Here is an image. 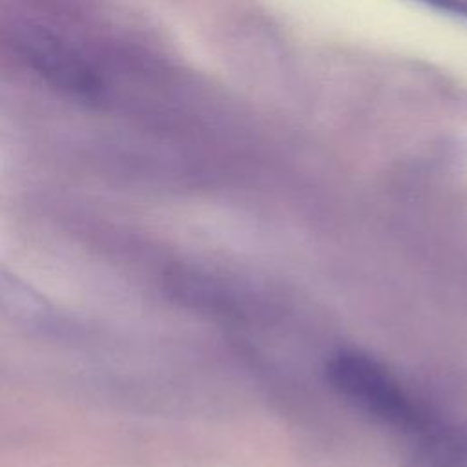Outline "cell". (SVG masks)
<instances>
[{"instance_id":"cell-1","label":"cell","mask_w":467,"mask_h":467,"mask_svg":"<svg viewBox=\"0 0 467 467\" xmlns=\"http://www.w3.org/2000/svg\"><path fill=\"white\" fill-rule=\"evenodd\" d=\"M327 376L348 403L383 425L418 436L432 423L400 383L378 361L361 352L341 350L332 356Z\"/></svg>"},{"instance_id":"cell-2","label":"cell","mask_w":467,"mask_h":467,"mask_svg":"<svg viewBox=\"0 0 467 467\" xmlns=\"http://www.w3.org/2000/svg\"><path fill=\"white\" fill-rule=\"evenodd\" d=\"M414 438L403 467H467V431L432 421Z\"/></svg>"},{"instance_id":"cell-3","label":"cell","mask_w":467,"mask_h":467,"mask_svg":"<svg viewBox=\"0 0 467 467\" xmlns=\"http://www.w3.org/2000/svg\"><path fill=\"white\" fill-rule=\"evenodd\" d=\"M0 305L5 312L27 325L42 328L55 325L53 308L35 290L5 272H0Z\"/></svg>"},{"instance_id":"cell-4","label":"cell","mask_w":467,"mask_h":467,"mask_svg":"<svg viewBox=\"0 0 467 467\" xmlns=\"http://www.w3.org/2000/svg\"><path fill=\"white\" fill-rule=\"evenodd\" d=\"M441 13H449L467 20V0H420Z\"/></svg>"}]
</instances>
